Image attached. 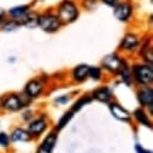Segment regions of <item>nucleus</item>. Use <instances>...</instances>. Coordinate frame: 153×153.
I'll return each instance as SVG.
<instances>
[{
  "mask_svg": "<svg viewBox=\"0 0 153 153\" xmlns=\"http://www.w3.org/2000/svg\"><path fill=\"white\" fill-rule=\"evenodd\" d=\"M135 116H136V118L139 120V122H141L142 124H145V126H147V127H151V123H149L148 118L146 117V114L143 113L142 110H136V111H135Z\"/></svg>",
  "mask_w": 153,
  "mask_h": 153,
  "instance_id": "nucleus-16",
  "label": "nucleus"
},
{
  "mask_svg": "<svg viewBox=\"0 0 153 153\" xmlns=\"http://www.w3.org/2000/svg\"><path fill=\"white\" fill-rule=\"evenodd\" d=\"M22 101L17 95H10L5 101H4V107L10 110V111H17L22 107Z\"/></svg>",
  "mask_w": 153,
  "mask_h": 153,
  "instance_id": "nucleus-9",
  "label": "nucleus"
},
{
  "mask_svg": "<svg viewBox=\"0 0 153 153\" xmlns=\"http://www.w3.org/2000/svg\"><path fill=\"white\" fill-rule=\"evenodd\" d=\"M71 117H72V112H68V113H65L64 114V117L58 122V126H57V128L58 129H62V128H64L65 126H66V123L71 120Z\"/></svg>",
  "mask_w": 153,
  "mask_h": 153,
  "instance_id": "nucleus-18",
  "label": "nucleus"
},
{
  "mask_svg": "<svg viewBox=\"0 0 153 153\" xmlns=\"http://www.w3.org/2000/svg\"><path fill=\"white\" fill-rule=\"evenodd\" d=\"M93 97H94V99H97V100H99V101L105 102V101H108V100H110L111 93H110V91H108L107 88H100V89L94 91Z\"/></svg>",
  "mask_w": 153,
  "mask_h": 153,
  "instance_id": "nucleus-13",
  "label": "nucleus"
},
{
  "mask_svg": "<svg viewBox=\"0 0 153 153\" xmlns=\"http://www.w3.org/2000/svg\"><path fill=\"white\" fill-rule=\"evenodd\" d=\"M76 17H77V9H76L75 4L69 1V0H65L64 3H62L58 10V19L64 23H69L72 22Z\"/></svg>",
  "mask_w": 153,
  "mask_h": 153,
  "instance_id": "nucleus-1",
  "label": "nucleus"
},
{
  "mask_svg": "<svg viewBox=\"0 0 153 153\" xmlns=\"http://www.w3.org/2000/svg\"><path fill=\"white\" fill-rule=\"evenodd\" d=\"M134 72L137 82L142 85H148L153 80V70L151 66H135Z\"/></svg>",
  "mask_w": 153,
  "mask_h": 153,
  "instance_id": "nucleus-3",
  "label": "nucleus"
},
{
  "mask_svg": "<svg viewBox=\"0 0 153 153\" xmlns=\"http://www.w3.org/2000/svg\"><path fill=\"white\" fill-rule=\"evenodd\" d=\"M143 57H145V60H147L148 63H152V60H153V54H152V48H151V47L146 48V51L143 52Z\"/></svg>",
  "mask_w": 153,
  "mask_h": 153,
  "instance_id": "nucleus-21",
  "label": "nucleus"
},
{
  "mask_svg": "<svg viewBox=\"0 0 153 153\" xmlns=\"http://www.w3.org/2000/svg\"><path fill=\"white\" fill-rule=\"evenodd\" d=\"M11 137H12L13 141H22L23 142V141H28L30 139V135H29L28 131H25L23 129H16L12 133Z\"/></svg>",
  "mask_w": 153,
  "mask_h": 153,
  "instance_id": "nucleus-15",
  "label": "nucleus"
},
{
  "mask_svg": "<svg viewBox=\"0 0 153 153\" xmlns=\"http://www.w3.org/2000/svg\"><path fill=\"white\" fill-rule=\"evenodd\" d=\"M137 45V37L134 34H128L124 36V39L121 44L122 50H133Z\"/></svg>",
  "mask_w": 153,
  "mask_h": 153,
  "instance_id": "nucleus-12",
  "label": "nucleus"
},
{
  "mask_svg": "<svg viewBox=\"0 0 153 153\" xmlns=\"http://www.w3.org/2000/svg\"><path fill=\"white\" fill-rule=\"evenodd\" d=\"M139 100L142 105L148 106L152 110L153 106V92L151 88H143L139 92Z\"/></svg>",
  "mask_w": 153,
  "mask_h": 153,
  "instance_id": "nucleus-7",
  "label": "nucleus"
},
{
  "mask_svg": "<svg viewBox=\"0 0 153 153\" xmlns=\"http://www.w3.org/2000/svg\"><path fill=\"white\" fill-rule=\"evenodd\" d=\"M37 24L45 31H56L60 25V21L58 19V17L46 13V15H42L37 18Z\"/></svg>",
  "mask_w": 153,
  "mask_h": 153,
  "instance_id": "nucleus-2",
  "label": "nucleus"
},
{
  "mask_svg": "<svg viewBox=\"0 0 153 153\" xmlns=\"http://www.w3.org/2000/svg\"><path fill=\"white\" fill-rule=\"evenodd\" d=\"M27 9H28V6H18V7H15V9L10 10V13L15 17H19V16H23L27 12Z\"/></svg>",
  "mask_w": 153,
  "mask_h": 153,
  "instance_id": "nucleus-17",
  "label": "nucleus"
},
{
  "mask_svg": "<svg viewBox=\"0 0 153 153\" xmlns=\"http://www.w3.org/2000/svg\"><path fill=\"white\" fill-rule=\"evenodd\" d=\"M102 1L105 4H107V5H110V6H113V5H116L117 0H102Z\"/></svg>",
  "mask_w": 153,
  "mask_h": 153,
  "instance_id": "nucleus-24",
  "label": "nucleus"
},
{
  "mask_svg": "<svg viewBox=\"0 0 153 153\" xmlns=\"http://www.w3.org/2000/svg\"><path fill=\"white\" fill-rule=\"evenodd\" d=\"M135 149H136L139 153H151V152H148V151H145L140 145H136V146H135Z\"/></svg>",
  "mask_w": 153,
  "mask_h": 153,
  "instance_id": "nucleus-23",
  "label": "nucleus"
},
{
  "mask_svg": "<svg viewBox=\"0 0 153 153\" xmlns=\"http://www.w3.org/2000/svg\"><path fill=\"white\" fill-rule=\"evenodd\" d=\"M88 69H89V66H87V65H80V66L76 68L75 71H74L75 80H77V81L85 80L87 77V75H88Z\"/></svg>",
  "mask_w": 153,
  "mask_h": 153,
  "instance_id": "nucleus-14",
  "label": "nucleus"
},
{
  "mask_svg": "<svg viewBox=\"0 0 153 153\" xmlns=\"http://www.w3.org/2000/svg\"><path fill=\"white\" fill-rule=\"evenodd\" d=\"M89 101H91V99H88V98H83V99H81L80 101H77V102L74 105V111L80 110L85 104H87V102H89Z\"/></svg>",
  "mask_w": 153,
  "mask_h": 153,
  "instance_id": "nucleus-20",
  "label": "nucleus"
},
{
  "mask_svg": "<svg viewBox=\"0 0 153 153\" xmlns=\"http://www.w3.org/2000/svg\"><path fill=\"white\" fill-rule=\"evenodd\" d=\"M111 112L114 117H116L117 120H121V121H128L130 118V114L127 110H124L122 106L114 104V105H111Z\"/></svg>",
  "mask_w": 153,
  "mask_h": 153,
  "instance_id": "nucleus-8",
  "label": "nucleus"
},
{
  "mask_svg": "<svg viewBox=\"0 0 153 153\" xmlns=\"http://www.w3.org/2000/svg\"><path fill=\"white\" fill-rule=\"evenodd\" d=\"M88 75L93 80H99L100 77V69L99 68H89L88 69Z\"/></svg>",
  "mask_w": 153,
  "mask_h": 153,
  "instance_id": "nucleus-19",
  "label": "nucleus"
},
{
  "mask_svg": "<svg viewBox=\"0 0 153 153\" xmlns=\"http://www.w3.org/2000/svg\"><path fill=\"white\" fill-rule=\"evenodd\" d=\"M45 129H46V122H45V120L41 118V120H36L33 123H30V126L28 128V133L37 135V134H41Z\"/></svg>",
  "mask_w": 153,
  "mask_h": 153,
  "instance_id": "nucleus-10",
  "label": "nucleus"
},
{
  "mask_svg": "<svg viewBox=\"0 0 153 153\" xmlns=\"http://www.w3.org/2000/svg\"><path fill=\"white\" fill-rule=\"evenodd\" d=\"M7 143H9V137H7V135H5V134H0V145L7 146Z\"/></svg>",
  "mask_w": 153,
  "mask_h": 153,
  "instance_id": "nucleus-22",
  "label": "nucleus"
},
{
  "mask_svg": "<svg viewBox=\"0 0 153 153\" xmlns=\"http://www.w3.org/2000/svg\"><path fill=\"white\" fill-rule=\"evenodd\" d=\"M56 141H57V136L54 134H51L48 135L41 143V146L39 147L36 153H52L53 148H54V145H56Z\"/></svg>",
  "mask_w": 153,
  "mask_h": 153,
  "instance_id": "nucleus-6",
  "label": "nucleus"
},
{
  "mask_svg": "<svg viewBox=\"0 0 153 153\" xmlns=\"http://www.w3.org/2000/svg\"><path fill=\"white\" fill-rule=\"evenodd\" d=\"M102 65L108 69L110 71H113V72H120L122 70V68L124 66V63L114 54H111V56H107L104 60H102Z\"/></svg>",
  "mask_w": 153,
  "mask_h": 153,
  "instance_id": "nucleus-4",
  "label": "nucleus"
},
{
  "mask_svg": "<svg viewBox=\"0 0 153 153\" xmlns=\"http://www.w3.org/2000/svg\"><path fill=\"white\" fill-rule=\"evenodd\" d=\"M130 13H131V7L127 3H121L114 9V16L120 21H127L129 18Z\"/></svg>",
  "mask_w": 153,
  "mask_h": 153,
  "instance_id": "nucleus-5",
  "label": "nucleus"
},
{
  "mask_svg": "<svg viewBox=\"0 0 153 153\" xmlns=\"http://www.w3.org/2000/svg\"><path fill=\"white\" fill-rule=\"evenodd\" d=\"M41 91H42V85L39 81H30L25 87V93L31 98L39 95Z\"/></svg>",
  "mask_w": 153,
  "mask_h": 153,
  "instance_id": "nucleus-11",
  "label": "nucleus"
}]
</instances>
